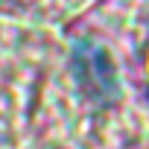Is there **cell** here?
<instances>
[{
  "label": "cell",
  "instance_id": "6da1fadb",
  "mask_svg": "<svg viewBox=\"0 0 149 149\" xmlns=\"http://www.w3.org/2000/svg\"><path fill=\"white\" fill-rule=\"evenodd\" d=\"M73 76L79 82V91L94 105H111L117 100V73L111 64V56L97 41H76L73 47Z\"/></svg>",
  "mask_w": 149,
  "mask_h": 149
}]
</instances>
